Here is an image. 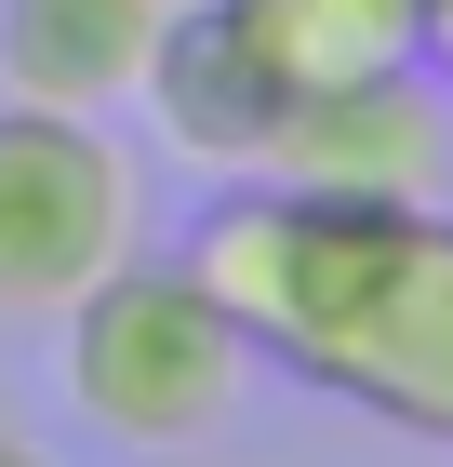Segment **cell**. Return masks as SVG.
<instances>
[{
  "mask_svg": "<svg viewBox=\"0 0 453 467\" xmlns=\"http://www.w3.org/2000/svg\"><path fill=\"white\" fill-rule=\"evenodd\" d=\"M0 467H54V454H40V441H14V428H0Z\"/></svg>",
  "mask_w": 453,
  "mask_h": 467,
  "instance_id": "obj_10",
  "label": "cell"
},
{
  "mask_svg": "<svg viewBox=\"0 0 453 467\" xmlns=\"http://www.w3.org/2000/svg\"><path fill=\"white\" fill-rule=\"evenodd\" d=\"M134 94L160 108L174 161H213V174H267V134H280V108H293L213 0H174V27H160V54H147Z\"/></svg>",
  "mask_w": 453,
  "mask_h": 467,
  "instance_id": "obj_6",
  "label": "cell"
},
{
  "mask_svg": "<svg viewBox=\"0 0 453 467\" xmlns=\"http://www.w3.org/2000/svg\"><path fill=\"white\" fill-rule=\"evenodd\" d=\"M427 67L453 80V0H427Z\"/></svg>",
  "mask_w": 453,
  "mask_h": 467,
  "instance_id": "obj_9",
  "label": "cell"
},
{
  "mask_svg": "<svg viewBox=\"0 0 453 467\" xmlns=\"http://www.w3.org/2000/svg\"><path fill=\"white\" fill-rule=\"evenodd\" d=\"M174 27V0H0V94L27 108H120Z\"/></svg>",
  "mask_w": 453,
  "mask_h": 467,
  "instance_id": "obj_7",
  "label": "cell"
},
{
  "mask_svg": "<svg viewBox=\"0 0 453 467\" xmlns=\"http://www.w3.org/2000/svg\"><path fill=\"white\" fill-rule=\"evenodd\" d=\"M400 241H414V214H374V201H334V187L241 174L201 227H187V267H201V294L241 321L253 360H280V374L320 388L334 348L360 334V307L386 294Z\"/></svg>",
  "mask_w": 453,
  "mask_h": 467,
  "instance_id": "obj_1",
  "label": "cell"
},
{
  "mask_svg": "<svg viewBox=\"0 0 453 467\" xmlns=\"http://www.w3.org/2000/svg\"><path fill=\"white\" fill-rule=\"evenodd\" d=\"M267 174L280 187H334V201H374V214H440L453 201V80L427 54L374 80H320L293 94L267 134Z\"/></svg>",
  "mask_w": 453,
  "mask_h": 467,
  "instance_id": "obj_4",
  "label": "cell"
},
{
  "mask_svg": "<svg viewBox=\"0 0 453 467\" xmlns=\"http://www.w3.org/2000/svg\"><path fill=\"white\" fill-rule=\"evenodd\" d=\"M253 348L241 321L201 294L187 254H120L94 294H67V400L94 441H134V454H187V441L227 428Z\"/></svg>",
  "mask_w": 453,
  "mask_h": 467,
  "instance_id": "obj_2",
  "label": "cell"
},
{
  "mask_svg": "<svg viewBox=\"0 0 453 467\" xmlns=\"http://www.w3.org/2000/svg\"><path fill=\"white\" fill-rule=\"evenodd\" d=\"M320 388L360 400L374 428L453 454V201H440V214H414V241H400L386 294L360 307V334L334 348V374H320Z\"/></svg>",
  "mask_w": 453,
  "mask_h": 467,
  "instance_id": "obj_5",
  "label": "cell"
},
{
  "mask_svg": "<svg viewBox=\"0 0 453 467\" xmlns=\"http://www.w3.org/2000/svg\"><path fill=\"white\" fill-rule=\"evenodd\" d=\"M227 27L253 40V67L280 94H320V80H374L400 54H427V0H213Z\"/></svg>",
  "mask_w": 453,
  "mask_h": 467,
  "instance_id": "obj_8",
  "label": "cell"
},
{
  "mask_svg": "<svg viewBox=\"0 0 453 467\" xmlns=\"http://www.w3.org/2000/svg\"><path fill=\"white\" fill-rule=\"evenodd\" d=\"M147 227V187L94 108L0 94V321H67Z\"/></svg>",
  "mask_w": 453,
  "mask_h": 467,
  "instance_id": "obj_3",
  "label": "cell"
}]
</instances>
